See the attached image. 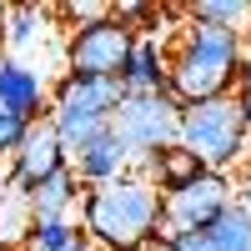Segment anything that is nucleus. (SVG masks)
<instances>
[{
    "label": "nucleus",
    "mask_w": 251,
    "mask_h": 251,
    "mask_svg": "<svg viewBox=\"0 0 251 251\" xmlns=\"http://www.w3.org/2000/svg\"><path fill=\"white\" fill-rule=\"evenodd\" d=\"M46 20H50V10H40V5H5V30H0V50H10V55L20 60V50L40 46V35H46Z\"/></svg>",
    "instance_id": "obj_16"
},
{
    "label": "nucleus",
    "mask_w": 251,
    "mask_h": 251,
    "mask_svg": "<svg viewBox=\"0 0 251 251\" xmlns=\"http://www.w3.org/2000/svg\"><path fill=\"white\" fill-rule=\"evenodd\" d=\"M236 201L251 211V171H246V176H241V186H236Z\"/></svg>",
    "instance_id": "obj_23"
},
{
    "label": "nucleus",
    "mask_w": 251,
    "mask_h": 251,
    "mask_svg": "<svg viewBox=\"0 0 251 251\" xmlns=\"http://www.w3.org/2000/svg\"><path fill=\"white\" fill-rule=\"evenodd\" d=\"M55 171H66V146H60L50 116H40V121L25 126V136H20L15 156H10V191L30 196L35 186H40V181H50Z\"/></svg>",
    "instance_id": "obj_7"
},
{
    "label": "nucleus",
    "mask_w": 251,
    "mask_h": 251,
    "mask_svg": "<svg viewBox=\"0 0 251 251\" xmlns=\"http://www.w3.org/2000/svg\"><path fill=\"white\" fill-rule=\"evenodd\" d=\"M171 251H251V211L231 201L216 221L191 226V231H166Z\"/></svg>",
    "instance_id": "obj_8"
},
{
    "label": "nucleus",
    "mask_w": 251,
    "mask_h": 251,
    "mask_svg": "<svg viewBox=\"0 0 251 251\" xmlns=\"http://www.w3.org/2000/svg\"><path fill=\"white\" fill-rule=\"evenodd\" d=\"M166 75H171V50H161V40L136 35V50L121 71V91L126 96H161Z\"/></svg>",
    "instance_id": "obj_11"
},
{
    "label": "nucleus",
    "mask_w": 251,
    "mask_h": 251,
    "mask_svg": "<svg viewBox=\"0 0 251 251\" xmlns=\"http://www.w3.org/2000/svg\"><path fill=\"white\" fill-rule=\"evenodd\" d=\"M50 126H55V136H60V146H66V166H71V156H80L86 146H96L100 136L111 131V121L106 116H91V111H50Z\"/></svg>",
    "instance_id": "obj_15"
},
{
    "label": "nucleus",
    "mask_w": 251,
    "mask_h": 251,
    "mask_svg": "<svg viewBox=\"0 0 251 251\" xmlns=\"http://www.w3.org/2000/svg\"><path fill=\"white\" fill-rule=\"evenodd\" d=\"M176 141L206 166V171L226 176L246 156V146H251L241 100L236 96H216V100H201V106H181V136Z\"/></svg>",
    "instance_id": "obj_3"
},
{
    "label": "nucleus",
    "mask_w": 251,
    "mask_h": 251,
    "mask_svg": "<svg viewBox=\"0 0 251 251\" xmlns=\"http://www.w3.org/2000/svg\"><path fill=\"white\" fill-rule=\"evenodd\" d=\"M141 251H171V241H166V236H151V241H146Z\"/></svg>",
    "instance_id": "obj_24"
},
{
    "label": "nucleus",
    "mask_w": 251,
    "mask_h": 251,
    "mask_svg": "<svg viewBox=\"0 0 251 251\" xmlns=\"http://www.w3.org/2000/svg\"><path fill=\"white\" fill-rule=\"evenodd\" d=\"M25 126H30V121L0 111V156H15V146H20V136H25Z\"/></svg>",
    "instance_id": "obj_21"
},
{
    "label": "nucleus",
    "mask_w": 251,
    "mask_h": 251,
    "mask_svg": "<svg viewBox=\"0 0 251 251\" xmlns=\"http://www.w3.org/2000/svg\"><path fill=\"white\" fill-rule=\"evenodd\" d=\"M80 251H91V241H86V246H80Z\"/></svg>",
    "instance_id": "obj_27"
},
{
    "label": "nucleus",
    "mask_w": 251,
    "mask_h": 251,
    "mask_svg": "<svg viewBox=\"0 0 251 251\" xmlns=\"http://www.w3.org/2000/svg\"><path fill=\"white\" fill-rule=\"evenodd\" d=\"M186 20L236 30V35L246 40V35H251V0H196V5H186Z\"/></svg>",
    "instance_id": "obj_17"
},
{
    "label": "nucleus",
    "mask_w": 251,
    "mask_h": 251,
    "mask_svg": "<svg viewBox=\"0 0 251 251\" xmlns=\"http://www.w3.org/2000/svg\"><path fill=\"white\" fill-rule=\"evenodd\" d=\"M80 231L106 251H141L151 236H161V191L141 171L91 186L80 191Z\"/></svg>",
    "instance_id": "obj_2"
},
{
    "label": "nucleus",
    "mask_w": 251,
    "mask_h": 251,
    "mask_svg": "<svg viewBox=\"0 0 251 251\" xmlns=\"http://www.w3.org/2000/svg\"><path fill=\"white\" fill-rule=\"evenodd\" d=\"M71 171H75V181L86 186H106V181H121L126 171H131V161H126V151H121V141L106 131L96 146H86L80 156H71Z\"/></svg>",
    "instance_id": "obj_12"
},
{
    "label": "nucleus",
    "mask_w": 251,
    "mask_h": 251,
    "mask_svg": "<svg viewBox=\"0 0 251 251\" xmlns=\"http://www.w3.org/2000/svg\"><path fill=\"white\" fill-rule=\"evenodd\" d=\"M136 50V30L121 25L116 15L80 25L66 40V75H86V80H121L126 60Z\"/></svg>",
    "instance_id": "obj_5"
},
{
    "label": "nucleus",
    "mask_w": 251,
    "mask_h": 251,
    "mask_svg": "<svg viewBox=\"0 0 251 251\" xmlns=\"http://www.w3.org/2000/svg\"><path fill=\"white\" fill-rule=\"evenodd\" d=\"M25 201H30V216L35 221H66L75 211V201H80V181H75V171L66 166V171H55L50 181H40Z\"/></svg>",
    "instance_id": "obj_14"
},
{
    "label": "nucleus",
    "mask_w": 251,
    "mask_h": 251,
    "mask_svg": "<svg viewBox=\"0 0 251 251\" xmlns=\"http://www.w3.org/2000/svg\"><path fill=\"white\" fill-rule=\"evenodd\" d=\"M241 91H251V35H246V46H241Z\"/></svg>",
    "instance_id": "obj_22"
},
{
    "label": "nucleus",
    "mask_w": 251,
    "mask_h": 251,
    "mask_svg": "<svg viewBox=\"0 0 251 251\" xmlns=\"http://www.w3.org/2000/svg\"><path fill=\"white\" fill-rule=\"evenodd\" d=\"M241 46H246V40H241L236 30L186 20L176 50H171L166 96H171L176 106H201V100L231 96L236 80H241Z\"/></svg>",
    "instance_id": "obj_1"
},
{
    "label": "nucleus",
    "mask_w": 251,
    "mask_h": 251,
    "mask_svg": "<svg viewBox=\"0 0 251 251\" xmlns=\"http://www.w3.org/2000/svg\"><path fill=\"white\" fill-rule=\"evenodd\" d=\"M201 171H206V166H201V161H196V156L176 141V146H166V151H156L151 161H146V171H141V176L151 181L161 196H171V191H181L186 181H196Z\"/></svg>",
    "instance_id": "obj_13"
},
{
    "label": "nucleus",
    "mask_w": 251,
    "mask_h": 251,
    "mask_svg": "<svg viewBox=\"0 0 251 251\" xmlns=\"http://www.w3.org/2000/svg\"><path fill=\"white\" fill-rule=\"evenodd\" d=\"M0 30H5V5H0Z\"/></svg>",
    "instance_id": "obj_26"
},
{
    "label": "nucleus",
    "mask_w": 251,
    "mask_h": 251,
    "mask_svg": "<svg viewBox=\"0 0 251 251\" xmlns=\"http://www.w3.org/2000/svg\"><path fill=\"white\" fill-rule=\"evenodd\" d=\"M111 136L121 141V151H126V161H151L156 151H166V146H176V136H181V106L171 96H126L121 106H116V116H111Z\"/></svg>",
    "instance_id": "obj_4"
},
{
    "label": "nucleus",
    "mask_w": 251,
    "mask_h": 251,
    "mask_svg": "<svg viewBox=\"0 0 251 251\" xmlns=\"http://www.w3.org/2000/svg\"><path fill=\"white\" fill-rule=\"evenodd\" d=\"M0 111H10L20 121L50 116V80L35 66H25V60L0 55Z\"/></svg>",
    "instance_id": "obj_9"
},
{
    "label": "nucleus",
    "mask_w": 251,
    "mask_h": 251,
    "mask_svg": "<svg viewBox=\"0 0 251 251\" xmlns=\"http://www.w3.org/2000/svg\"><path fill=\"white\" fill-rule=\"evenodd\" d=\"M60 15L71 20V30H80V25H96V20H106L111 5H96V0H66V5H60Z\"/></svg>",
    "instance_id": "obj_20"
},
{
    "label": "nucleus",
    "mask_w": 251,
    "mask_h": 251,
    "mask_svg": "<svg viewBox=\"0 0 251 251\" xmlns=\"http://www.w3.org/2000/svg\"><path fill=\"white\" fill-rule=\"evenodd\" d=\"M91 236L80 231V221H35L30 236H25V251H80Z\"/></svg>",
    "instance_id": "obj_19"
},
{
    "label": "nucleus",
    "mask_w": 251,
    "mask_h": 251,
    "mask_svg": "<svg viewBox=\"0 0 251 251\" xmlns=\"http://www.w3.org/2000/svg\"><path fill=\"white\" fill-rule=\"evenodd\" d=\"M30 226H35V216H30V201L20 196V191H0V251H25V236H30Z\"/></svg>",
    "instance_id": "obj_18"
},
{
    "label": "nucleus",
    "mask_w": 251,
    "mask_h": 251,
    "mask_svg": "<svg viewBox=\"0 0 251 251\" xmlns=\"http://www.w3.org/2000/svg\"><path fill=\"white\" fill-rule=\"evenodd\" d=\"M126 100L121 80H86V75H60L50 86V111H91V116H116V106Z\"/></svg>",
    "instance_id": "obj_10"
},
{
    "label": "nucleus",
    "mask_w": 251,
    "mask_h": 251,
    "mask_svg": "<svg viewBox=\"0 0 251 251\" xmlns=\"http://www.w3.org/2000/svg\"><path fill=\"white\" fill-rule=\"evenodd\" d=\"M236 100H241V116H246V131H251V91H241Z\"/></svg>",
    "instance_id": "obj_25"
},
{
    "label": "nucleus",
    "mask_w": 251,
    "mask_h": 251,
    "mask_svg": "<svg viewBox=\"0 0 251 251\" xmlns=\"http://www.w3.org/2000/svg\"><path fill=\"white\" fill-rule=\"evenodd\" d=\"M236 201V181L221 171H201L196 181H186L181 191L161 196V231H191V226L216 221L226 206Z\"/></svg>",
    "instance_id": "obj_6"
}]
</instances>
